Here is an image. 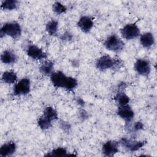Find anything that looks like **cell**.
I'll use <instances>...</instances> for the list:
<instances>
[{
    "label": "cell",
    "instance_id": "cell-19",
    "mask_svg": "<svg viewBox=\"0 0 157 157\" xmlns=\"http://www.w3.org/2000/svg\"><path fill=\"white\" fill-rule=\"evenodd\" d=\"M58 21L55 20L50 21L46 25V31L50 36H55L57 33Z\"/></svg>",
    "mask_w": 157,
    "mask_h": 157
},
{
    "label": "cell",
    "instance_id": "cell-17",
    "mask_svg": "<svg viewBox=\"0 0 157 157\" xmlns=\"http://www.w3.org/2000/svg\"><path fill=\"white\" fill-rule=\"evenodd\" d=\"M53 63L51 61H45L40 67V71L45 75H52L53 74Z\"/></svg>",
    "mask_w": 157,
    "mask_h": 157
},
{
    "label": "cell",
    "instance_id": "cell-2",
    "mask_svg": "<svg viewBox=\"0 0 157 157\" xmlns=\"http://www.w3.org/2000/svg\"><path fill=\"white\" fill-rule=\"evenodd\" d=\"M58 118L56 110L52 107H47L43 115L38 120V124L42 129H47L52 126V121Z\"/></svg>",
    "mask_w": 157,
    "mask_h": 157
},
{
    "label": "cell",
    "instance_id": "cell-12",
    "mask_svg": "<svg viewBox=\"0 0 157 157\" xmlns=\"http://www.w3.org/2000/svg\"><path fill=\"white\" fill-rule=\"evenodd\" d=\"M27 54L29 56L34 59H41L47 57L46 54L43 51L34 45H29L27 48Z\"/></svg>",
    "mask_w": 157,
    "mask_h": 157
},
{
    "label": "cell",
    "instance_id": "cell-1",
    "mask_svg": "<svg viewBox=\"0 0 157 157\" xmlns=\"http://www.w3.org/2000/svg\"><path fill=\"white\" fill-rule=\"evenodd\" d=\"M51 81L55 87L64 88L69 91L72 90L77 85L75 78L67 77L61 71L53 73L51 75Z\"/></svg>",
    "mask_w": 157,
    "mask_h": 157
},
{
    "label": "cell",
    "instance_id": "cell-7",
    "mask_svg": "<svg viewBox=\"0 0 157 157\" xmlns=\"http://www.w3.org/2000/svg\"><path fill=\"white\" fill-rule=\"evenodd\" d=\"M30 91V80L27 78H22L14 86L15 95H25Z\"/></svg>",
    "mask_w": 157,
    "mask_h": 157
},
{
    "label": "cell",
    "instance_id": "cell-4",
    "mask_svg": "<svg viewBox=\"0 0 157 157\" xmlns=\"http://www.w3.org/2000/svg\"><path fill=\"white\" fill-rule=\"evenodd\" d=\"M104 45L105 48L111 51L120 52L124 47V42L115 34L111 35L105 41Z\"/></svg>",
    "mask_w": 157,
    "mask_h": 157
},
{
    "label": "cell",
    "instance_id": "cell-21",
    "mask_svg": "<svg viewBox=\"0 0 157 157\" xmlns=\"http://www.w3.org/2000/svg\"><path fill=\"white\" fill-rule=\"evenodd\" d=\"M116 99L120 107L128 105V102H129V97L125 93H122V92L117 94Z\"/></svg>",
    "mask_w": 157,
    "mask_h": 157
},
{
    "label": "cell",
    "instance_id": "cell-24",
    "mask_svg": "<svg viewBox=\"0 0 157 157\" xmlns=\"http://www.w3.org/2000/svg\"><path fill=\"white\" fill-rule=\"evenodd\" d=\"M61 39L62 40H71L72 39V35L69 33L66 32L61 36Z\"/></svg>",
    "mask_w": 157,
    "mask_h": 157
},
{
    "label": "cell",
    "instance_id": "cell-15",
    "mask_svg": "<svg viewBox=\"0 0 157 157\" xmlns=\"http://www.w3.org/2000/svg\"><path fill=\"white\" fill-rule=\"evenodd\" d=\"M140 41L143 47L145 48H149L153 45L155 42V39L151 33H146L140 36Z\"/></svg>",
    "mask_w": 157,
    "mask_h": 157
},
{
    "label": "cell",
    "instance_id": "cell-6",
    "mask_svg": "<svg viewBox=\"0 0 157 157\" xmlns=\"http://www.w3.org/2000/svg\"><path fill=\"white\" fill-rule=\"evenodd\" d=\"M117 64V60L113 59L109 56L104 55L97 60L96 63V66L98 69L104 71L113 67Z\"/></svg>",
    "mask_w": 157,
    "mask_h": 157
},
{
    "label": "cell",
    "instance_id": "cell-14",
    "mask_svg": "<svg viewBox=\"0 0 157 157\" xmlns=\"http://www.w3.org/2000/svg\"><path fill=\"white\" fill-rule=\"evenodd\" d=\"M16 150V145L13 142H9L1 146L0 148L1 156H9L14 153Z\"/></svg>",
    "mask_w": 157,
    "mask_h": 157
},
{
    "label": "cell",
    "instance_id": "cell-5",
    "mask_svg": "<svg viewBox=\"0 0 157 157\" xmlns=\"http://www.w3.org/2000/svg\"><path fill=\"white\" fill-rule=\"evenodd\" d=\"M121 34L123 38L131 40L139 36L140 30L135 23H131L126 25L121 29Z\"/></svg>",
    "mask_w": 157,
    "mask_h": 157
},
{
    "label": "cell",
    "instance_id": "cell-11",
    "mask_svg": "<svg viewBox=\"0 0 157 157\" xmlns=\"http://www.w3.org/2000/svg\"><path fill=\"white\" fill-rule=\"evenodd\" d=\"M117 115L124 119L126 123H129L132 120L134 113L131 108L128 105H126L120 107L117 111Z\"/></svg>",
    "mask_w": 157,
    "mask_h": 157
},
{
    "label": "cell",
    "instance_id": "cell-9",
    "mask_svg": "<svg viewBox=\"0 0 157 157\" xmlns=\"http://www.w3.org/2000/svg\"><path fill=\"white\" fill-rule=\"evenodd\" d=\"M118 152V143L116 141L109 140L104 144L102 153L107 156H112Z\"/></svg>",
    "mask_w": 157,
    "mask_h": 157
},
{
    "label": "cell",
    "instance_id": "cell-18",
    "mask_svg": "<svg viewBox=\"0 0 157 157\" xmlns=\"http://www.w3.org/2000/svg\"><path fill=\"white\" fill-rule=\"evenodd\" d=\"M17 78V74L12 71H7L3 73L2 75V80L7 83H13Z\"/></svg>",
    "mask_w": 157,
    "mask_h": 157
},
{
    "label": "cell",
    "instance_id": "cell-13",
    "mask_svg": "<svg viewBox=\"0 0 157 157\" xmlns=\"http://www.w3.org/2000/svg\"><path fill=\"white\" fill-rule=\"evenodd\" d=\"M78 26L84 33H88L93 26V21L87 16L82 17L77 23Z\"/></svg>",
    "mask_w": 157,
    "mask_h": 157
},
{
    "label": "cell",
    "instance_id": "cell-10",
    "mask_svg": "<svg viewBox=\"0 0 157 157\" xmlns=\"http://www.w3.org/2000/svg\"><path fill=\"white\" fill-rule=\"evenodd\" d=\"M120 143L131 151H137L145 144V142L144 141H135L126 138H122L120 140Z\"/></svg>",
    "mask_w": 157,
    "mask_h": 157
},
{
    "label": "cell",
    "instance_id": "cell-16",
    "mask_svg": "<svg viewBox=\"0 0 157 157\" xmlns=\"http://www.w3.org/2000/svg\"><path fill=\"white\" fill-rule=\"evenodd\" d=\"M1 59L5 64H12L16 61L17 57L12 51L6 50L1 54Z\"/></svg>",
    "mask_w": 157,
    "mask_h": 157
},
{
    "label": "cell",
    "instance_id": "cell-3",
    "mask_svg": "<svg viewBox=\"0 0 157 157\" xmlns=\"http://www.w3.org/2000/svg\"><path fill=\"white\" fill-rule=\"evenodd\" d=\"M21 33V27L18 23H6L1 29V37H2L4 35H8L13 39H16L20 36Z\"/></svg>",
    "mask_w": 157,
    "mask_h": 157
},
{
    "label": "cell",
    "instance_id": "cell-22",
    "mask_svg": "<svg viewBox=\"0 0 157 157\" xmlns=\"http://www.w3.org/2000/svg\"><path fill=\"white\" fill-rule=\"evenodd\" d=\"M53 10L57 14H61L66 12V7L59 2H56L53 5Z\"/></svg>",
    "mask_w": 157,
    "mask_h": 157
},
{
    "label": "cell",
    "instance_id": "cell-8",
    "mask_svg": "<svg viewBox=\"0 0 157 157\" xmlns=\"http://www.w3.org/2000/svg\"><path fill=\"white\" fill-rule=\"evenodd\" d=\"M134 69L139 74L144 76L149 75L151 71V67L149 61L144 59H138L135 63Z\"/></svg>",
    "mask_w": 157,
    "mask_h": 157
},
{
    "label": "cell",
    "instance_id": "cell-23",
    "mask_svg": "<svg viewBox=\"0 0 157 157\" xmlns=\"http://www.w3.org/2000/svg\"><path fill=\"white\" fill-rule=\"evenodd\" d=\"M67 151L65 148L59 147L55 150H53L50 154L47 155L48 156H63L67 155L66 154Z\"/></svg>",
    "mask_w": 157,
    "mask_h": 157
},
{
    "label": "cell",
    "instance_id": "cell-25",
    "mask_svg": "<svg viewBox=\"0 0 157 157\" xmlns=\"http://www.w3.org/2000/svg\"><path fill=\"white\" fill-rule=\"evenodd\" d=\"M143 124L141 123V122H136L134 126V130L136 131H137V130H139V129H143Z\"/></svg>",
    "mask_w": 157,
    "mask_h": 157
},
{
    "label": "cell",
    "instance_id": "cell-20",
    "mask_svg": "<svg viewBox=\"0 0 157 157\" xmlns=\"http://www.w3.org/2000/svg\"><path fill=\"white\" fill-rule=\"evenodd\" d=\"M18 4V1L16 0H6L1 2V7L3 9L13 10L15 9Z\"/></svg>",
    "mask_w": 157,
    "mask_h": 157
}]
</instances>
